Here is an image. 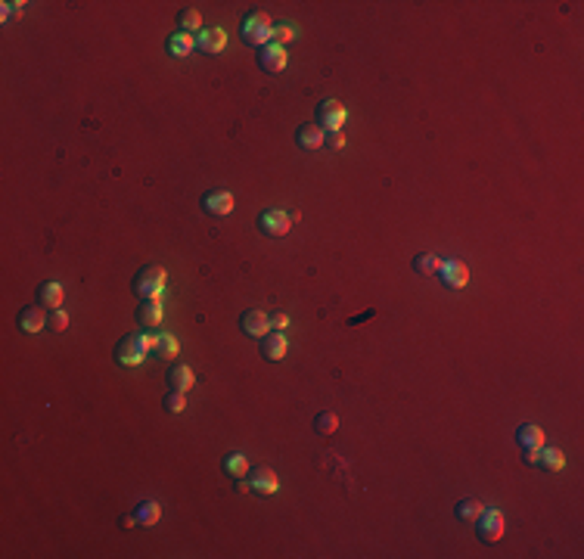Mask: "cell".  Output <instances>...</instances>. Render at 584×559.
Segmentation results:
<instances>
[{"instance_id": "obj_1", "label": "cell", "mask_w": 584, "mask_h": 559, "mask_svg": "<svg viewBox=\"0 0 584 559\" xmlns=\"http://www.w3.org/2000/svg\"><path fill=\"white\" fill-rule=\"evenodd\" d=\"M155 345V335H146V333H131L125 335L122 342L115 345V364H125V367H137L144 357L153 352Z\"/></svg>"}, {"instance_id": "obj_2", "label": "cell", "mask_w": 584, "mask_h": 559, "mask_svg": "<svg viewBox=\"0 0 584 559\" xmlns=\"http://www.w3.org/2000/svg\"><path fill=\"white\" fill-rule=\"evenodd\" d=\"M239 37H243L246 44H252V47H265L274 37V22L267 19L265 13H252V16H246L243 25H239Z\"/></svg>"}, {"instance_id": "obj_3", "label": "cell", "mask_w": 584, "mask_h": 559, "mask_svg": "<svg viewBox=\"0 0 584 559\" xmlns=\"http://www.w3.org/2000/svg\"><path fill=\"white\" fill-rule=\"evenodd\" d=\"M131 289H134V295H137L140 302H144V298H159L162 289H165V267L149 264V267H144V271H137Z\"/></svg>"}, {"instance_id": "obj_4", "label": "cell", "mask_w": 584, "mask_h": 559, "mask_svg": "<svg viewBox=\"0 0 584 559\" xmlns=\"http://www.w3.org/2000/svg\"><path fill=\"white\" fill-rule=\"evenodd\" d=\"M478 541H485V544H497L500 538H504V513L500 510H482L478 513Z\"/></svg>"}, {"instance_id": "obj_5", "label": "cell", "mask_w": 584, "mask_h": 559, "mask_svg": "<svg viewBox=\"0 0 584 559\" xmlns=\"http://www.w3.org/2000/svg\"><path fill=\"white\" fill-rule=\"evenodd\" d=\"M317 124L324 131H339L345 124V106L339 100H324L317 103Z\"/></svg>"}, {"instance_id": "obj_6", "label": "cell", "mask_w": 584, "mask_h": 559, "mask_svg": "<svg viewBox=\"0 0 584 559\" xmlns=\"http://www.w3.org/2000/svg\"><path fill=\"white\" fill-rule=\"evenodd\" d=\"M289 214L280 212V208H267V212L258 214V230L265 236H286L289 233Z\"/></svg>"}, {"instance_id": "obj_7", "label": "cell", "mask_w": 584, "mask_h": 559, "mask_svg": "<svg viewBox=\"0 0 584 559\" xmlns=\"http://www.w3.org/2000/svg\"><path fill=\"white\" fill-rule=\"evenodd\" d=\"M239 326H243V333L252 335V339H265V335L271 333V317H267L261 308H249V311H243V317H239Z\"/></svg>"}, {"instance_id": "obj_8", "label": "cell", "mask_w": 584, "mask_h": 559, "mask_svg": "<svg viewBox=\"0 0 584 559\" xmlns=\"http://www.w3.org/2000/svg\"><path fill=\"white\" fill-rule=\"evenodd\" d=\"M202 212L212 214V218H224V214L234 212V196L227 190H208L202 196Z\"/></svg>"}, {"instance_id": "obj_9", "label": "cell", "mask_w": 584, "mask_h": 559, "mask_svg": "<svg viewBox=\"0 0 584 559\" xmlns=\"http://www.w3.org/2000/svg\"><path fill=\"white\" fill-rule=\"evenodd\" d=\"M249 484H252V491L261 497H267V494H274L277 488H280V482H277V473L271 466H255V469H249Z\"/></svg>"}, {"instance_id": "obj_10", "label": "cell", "mask_w": 584, "mask_h": 559, "mask_svg": "<svg viewBox=\"0 0 584 559\" xmlns=\"http://www.w3.org/2000/svg\"><path fill=\"white\" fill-rule=\"evenodd\" d=\"M438 274H441V280H445V286H451V289H463L469 283V267L463 264V261H454V258L441 261Z\"/></svg>"}, {"instance_id": "obj_11", "label": "cell", "mask_w": 584, "mask_h": 559, "mask_svg": "<svg viewBox=\"0 0 584 559\" xmlns=\"http://www.w3.org/2000/svg\"><path fill=\"white\" fill-rule=\"evenodd\" d=\"M47 317H50V314H44L41 304H28V308H22V311H19L16 323H19V330H22V333L34 335V333H41L44 326H47Z\"/></svg>"}, {"instance_id": "obj_12", "label": "cell", "mask_w": 584, "mask_h": 559, "mask_svg": "<svg viewBox=\"0 0 584 559\" xmlns=\"http://www.w3.org/2000/svg\"><path fill=\"white\" fill-rule=\"evenodd\" d=\"M258 65L265 72H280L283 65H286V50H283V44H265V47H258Z\"/></svg>"}, {"instance_id": "obj_13", "label": "cell", "mask_w": 584, "mask_h": 559, "mask_svg": "<svg viewBox=\"0 0 584 559\" xmlns=\"http://www.w3.org/2000/svg\"><path fill=\"white\" fill-rule=\"evenodd\" d=\"M224 47H227V34L221 28H202L196 34V50L202 53H221Z\"/></svg>"}, {"instance_id": "obj_14", "label": "cell", "mask_w": 584, "mask_h": 559, "mask_svg": "<svg viewBox=\"0 0 584 559\" xmlns=\"http://www.w3.org/2000/svg\"><path fill=\"white\" fill-rule=\"evenodd\" d=\"M296 140H298V146H302V149H308V153H314V149H320V146H324L326 131L320 128L317 122H311V124H302V128L296 131Z\"/></svg>"}, {"instance_id": "obj_15", "label": "cell", "mask_w": 584, "mask_h": 559, "mask_svg": "<svg viewBox=\"0 0 584 559\" xmlns=\"http://www.w3.org/2000/svg\"><path fill=\"white\" fill-rule=\"evenodd\" d=\"M134 317H137L140 326H159L162 323V298H144Z\"/></svg>"}, {"instance_id": "obj_16", "label": "cell", "mask_w": 584, "mask_h": 559, "mask_svg": "<svg viewBox=\"0 0 584 559\" xmlns=\"http://www.w3.org/2000/svg\"><path fill=\"white\" fill-rule=\"evenodd\" d=\"M261 354H265V361H280L286 354V335L280 330H271L261 339Z\"/></svg>"}, {"instance_id": "obj_17", "label": "cell", "mask_w": 584, "mask_h": 559, "mask_svg": "<svg viewBox=\"0 0 584 559\" xmlns=\"http://www.w3.org/2000/svg\"><path fill=\"white\" fill-rule=\"evenodd\" d=\"M193 383H196V376H193V370L184 367V364L168 370V392H190Z\"/></svg>"}, {"instance_id": "obj_18", "label": "cell", "mask_w": 584, "mask_h": 559, "mask_svg": "<svg viewBox=\"0 0 584 559\" xmlns=\"http://www.w3.org/2000/svg\"><path fill=\"white\" fill-rule=\"evenodd\" d=\"M516 442H519L522 451H538V447H544V432L538 426H531V423H526V426L516 429Z\"/></svg>"}, {"instance_id": "obj_19", "label": "cell", "mask_w": 584, "mask_h": 559, "mask_svg": "<svg viewBox=\"0 0 584 559\" xmlns=\"http://www.w3.org/2000/svg\"><path fill=\"white\" fill-rule=\"evenodd\" d=\"M37 302L47 311H56L59 304H63V286H59V283H41V286H37Z\"/></svg>"}, {"instance_id": "obj_20", "label": "cell", "mask_w": 584, "mask_h": 559, "mask_svg": "<svg viewBox=\"0 0 584 559\" xmlns=\"http://www.w3.org/2000/svg\"><path fill=\"white\" fill-rule=\"evenodd\" d=\"M190 50H196V37L186 34V32H177L168 37V53L171 56H186Z\"/></svg>"}, {"instance_id": "obj_21", "label": "cell", "mask_w": 584, "mask_h": 559, "mask_svg": "<svg viewBox=\"0 0 584 559\" xmlns=\"http://www.w3.org/2000/svg\"><path fill=\"white\" fill-rule=\"evenodd\" d=\"M563 463H566V457L559 447H541V451H538V466L550 469V473H559Z\"/></svg>"}, {"instance_id": "obj_22", "label": "cell", "mask_w": 584, "mask_h": 559, "mask_svg": "<svg viewBox=\"0 0 584 559\" xmlns=\"http://www.w3.org/2000/svg\"><path fill=\"white\" fill-rule=\"evenodd\" d=\"M134 519H137L140 528L155 525V522H159V503H155V501H144L137 506V513H134Z\"/></svg>"}, {"instance_id": "obj_23", "label": "cell", "mask_w": 584, "mask_h": 559, "mask_svg": "<svg viewBox=\"0 0 584 559\" xmlns=\"http://www.w3.org/2000/svg\"><path fill=\"white\" fill-rule=\"evenodd\" d=\"M224 473H230L234 479L249 475V460H246V454H227V457H224Z\"/></svg>"}, {"instance_id": "obj_24", "label": "cell", "mask_w": 584, "mask_h": 559, "mask_svg": "<svg viewBox=\"0 0 584 559\" xmlns=\"http://www.w3.org/2000/svg\"><path fill=\"white\" fill-rule=\"evenodd\" d=\"M153 352L159 357H165V361H171V357H177V339H174V335H168V333H159V335H155Z\"/></svg>"}, {"instance_id": "obj_25", "label": "cell", "mask_w": 584, "mask_h": 559, "mask_svg": "<svg viewBox=\"0 0 584 559\" xmlns=\"http://www.w3.org/2000/svg\"><path fill=\"white\" fill-rule=\"evenodd\" d=\"M314 429H317V435L329 438L336 429H339V416H336V413H329V410H324V413H317V416H314Z\"/></svg>"}, {"instance_id": "obj_26", "label": "cell", "mask_w": 584, "mask_h": 559, "mask_svg": "<svg viewBox=\"0 0 584 559\" xmlns=\"http://www.w3.org/2000/svg\"><path fill=\"white\" fill-rule=\"evenodd\" d=\"M438 255H429V252H420V255L414 258V271L423 274V277H432V274H438Z\"/></svg>"}, {"instance_id": "obj_27", "label": "cell", "mask_w": 584, "mask_h": 559, "mask_svg": "<svg viewBox=\"0 0 584 559\" xmlns=\"http://www.w3.org/2000/svg\"><path fill=\"white\" fill-rule=\"evenodd\" d=\"M485 506L478 503V501H473V497H469V501H460L457 503V510H454V516L460 519V522H473V519H478V513H482Z\"/></svg>"}, {"instance_id": "obj_28", "label": "cell", "mask_w": 584, "mask_h": 559, "mask_svg": "<svg viewBox=\"0 0 584 559\" xmlns=\"http://www.w3.org/2000/svg\"><path fill=\"white\" fill-rule=\"evenodd\" d=\"M177 25H181V32H199V25H202V16L196 10H181V16H177Z\"/></svg>"}, {"instance_id": "obj_29", "label": "cell", "mask_w": 584, "mask_h": 559, "mask_svg": "<svg viewBox=\"0 0 584 559\" xmlns=\"http://www.w3.org/2000/svg\"><path fill=\"white\" fill-rule=\"evenodd\" d=\"M168 413H181V410L186 407V398H184V392H168L165 394V404H162Z\"/></svg>"}, {"instance_id": "obj_30", "label": "cell", "mask_w": 584, "mask_h": 559, "mask_svg": "<svg viewBox=\"0 0 584 559\" xmlns=\"http://www.w3.org/2000/svg\"><path fill=\"white\" fill-rule=\"evenodd\" d=\"M65 326H69V317L63 314V311H50V317H47V330H53V333H63Z\"/></svg>"}, {"instance_id": "obj_31", "label": "cell", "mask_w": 584, "mask_h": 559, "mask_svg": "<svg viewBox=\"0 0 584 559\" xmlns=\"http://www.w3.org/2000/svg\"><path fill=\"white\" fill-rule=\"evenodd\" d=\"M296 32H298V28L292 25V22H280V25H274V37H277L280 44H283V41H292V37H296Z\"/></svg>"}, {"instance_id": "obj_32", "label": "cell", "mask_w": 584, "mask_h": 559, "mask_svg": "<svg viewBox=\"0 0 584 559\" xmlns=\"http://www.w3.org/2000/svg\"><path fill=\"white\" fill-rule=\"evenodd\" d=\"M324 146L326 149H342V146H345V137H342V131H326Z\"/></svg>"}, {"instance_id": "obj_33", "label": "cell", "mask_w": 584, "mask_h": 559, "mask_svg": "<svg viewBox=\"0 0 584 559\" xmlns=\"http://www.w3.org/2000/svg\"><path fill=\"white\" fill-rule=\"evenodd\" d=\"M289 326V317L283 314V311H277V314H271V330H286Z\"/></svg>"}, {"instance_id": "obj_34", "label": "cell", "mask_w": 584, "mask_h": 559, "mask_svg": "<svg viewBox=\"0 0 584 559\" xmlns=\"http://www.w3.org/2000/svg\"><path fill=\"white\" fill-rule=\"evenodd\" d=\"M538 451H541V447H538ZM538 451H526V463H531V466L538 463Z\"/></svg>"}]
</instances>
